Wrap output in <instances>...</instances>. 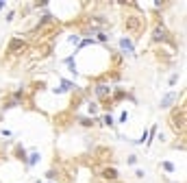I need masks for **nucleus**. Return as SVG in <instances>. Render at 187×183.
I'll use <instances>...</instances> for the list:
<instances>
[{"label":"nucleus","mask_w":187,"mask_h":183,"mask_svg":"<svg viewBox=\"0 0 187 183\" xmlns=\"http://www.w3.org/2000/svg\"><path fill=\"white\" fill-rule=\"evenodd\" d=\"M96 92L102 96V94H107V87H104V85H98V87H96Z\"/></svg>","instance_id":"obj_2"},{"label":"nucleus","mask_w":187,"mask_h":183,"mask_svg":"<svg viewBox=\"0 0 187 183\" xmlns=\"http://www.w3.org/2000/svg\"><path fill=\"white\" fill-rule=\"evenodd\" d=\"M172 100H174V94H170V96H165V100H163V107H167V105H170V103H172Z\"/></svg>","instance_id":"obj_1"}]
</instances>
